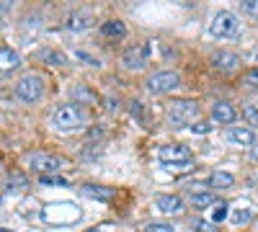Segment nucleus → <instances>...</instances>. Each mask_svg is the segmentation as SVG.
<instances>
[{
  "instance_id": "obj_22",
  "label": "nucleus",
  "mask_w": 258,
  "mask_h": 232,
  "mask_svg": "<svg viewBox=\"0 0 258 232\" xmlns=\"http://www.w3.org/2000/svg\"><path fill=\"white\" fill-rule=\"evenodd\" d=\"M230 219L235 222V224H248L250 219H253V212H250V209H232V212H230Z\"/></svg>"
},
{
  "instance_id": "obj_2",
  "label": "nucleus",
  "mask_w": 258,
  "mask_h": 232,
  "mask_svg": "<svg viewBox=\"0 0 258 232\" xmlns=\"http://www.w3.org/2000/svg\"><path fill=\"white\" fill-rule=\"evenodd\" d=\"M52 124L59 132H80L85 124V116H83L80 106H75V103H62L52 114Z\"/></svg>"
},
{
  "instance_id": "obj_36",
  "label": "nucleus",
  "mask_w": 258,
  "mask_h": 232,
  "mask_svg": "<svg viewBox=\"0 0 258 232\" xmlns=\"http://www.w3.org/2000/svg\"><path fill=\"white\" fill-rule=\"evenodd\" d=\"M93 232H98V229H93Z\"/></svg>"
},
{
  "instance_id": "obj_1",
  "label": "nucleus",
  "mask_w": 258,
  "mask_h": 232,
  "mask_svg": "<svg viewBox=\"0 0 258 232\" xmlns=\"http://www.w3.org/2000/svg\"><path fill=\"white\" fill-rule=\"evenodd\" d=\"M202 109H199V103L197 101H191V98H181V101H173V103H168V121L176 126H186V124H197Z\"/></svg>"
},
{
  "instance_id": "obj_34",
  "label": "nucleus",
  "mask_w": 258,
  "mask_h": 232,
  "mask_svg": "<svg viewBox=\"0 0 258 232\" xmlns=\"http://www.w3.org/2000/svg\"><path fill=\"white\" fill-rule=\"evenodd\" d=\"M116 103H119L116 98H114V101H111V98H106V111H116Z\"/></svg>"
},
{
  "instance_id": "obj_5",
  "label": "nucleus",
  "mask_w": 258,
  "mask_h": 232,
  "mask_svg": "<svg viewBox=\"0 0 258 232\" xmlns=\"http://www.w3.org/2000/svg\"><path fill=\"white\" fill-rule=\"evenodd\" d=\"M145 86L153 96H165V93H173V91L181 88V75L173 72V70H160L155 75H150Z\"/></svg>"
},
{
  "instance_id": "obj_14",
  "label": "nucleus",
  "mask_w": 258,
  "mask_h": 232,
  "mask_svg": "<svg viewBox=\"0 0 258 232\" xmlns=\"http://www.w3.org/2000/svg\"><path fill=\"white\" fill-rule=\"evenodd\" d=\"M83 194L93 199V201H111L114 199V188L109 186H101V183H85L83 186Z\"/></svg>"
},
{
  "instance_id": "obj_28",
  "label": "nucleus",
  "mask_w": 258,
  "mask_h": 232,
  "mask_svg": "<svg viewBox=\"0 0 258 232\" xmlns=\"http://www.w3.org/2000/svg\"><path fill=\"white\" fill-rule=\"evenodd\" d=\"M240 8H243L248 16H258V0H243Z\"/></svg>"
},
{
  "instance_id": "obj_12",
  "label": "nucleus",
  "mask_w": 258,
  "mask_h": 232,
  "mask_svg": "<svg viewBox=\"0 0 258 232\" xmlns=\"http://www.w3.org/2000/svg\"><path fill=\"white\" fill-rule=\"evenodd\" d=\"M212 119L217 121V124H232L235 119H238V111H235L232 103H227V101H217V103L212 106Z\"/></svg>"
},
{
  "instance_id": "obj_17",
  "label": "nucleus",
  "mask_w": 258,
  "mask_h": 232,
  "mask_svg": "<svg viewBox=\"0 0 258 232\" xmlns=\"http://www.w3.org/2000/svg\"><path fill=\"white\" fill-rule=\"evenodd\" d=\"M101 34L106 39H124L126 36V26L121 24L119 18H111V21H106V24H101Z\"/></svg>"
},
{
  "instance_id": "obj_24",
  "label": "nucleus",
  "mask_w": 258,
  "mask_h": 232,
  "mask_svg": "<svg viewBox=\"0 0 258 232\" xmlns=\"http://www.w3.org/2000/svg\"><path fill=\"white\" fill-rule=\"evenodd\" d=\"M243 116H245L248 126L258 129V106H245V109H243Z\"/></svg>"
},
{
  "instance_id": "obj_21",
  "label": "nucleus",
  "mask_w": 258,
  "mask_h": 232,
  "mask_svg": "<svg viewBox=\"0 0 258 232\" xmlns=\"http://www.w3.org/2000/svg\"><path fill=\"white\" fill-rule=\"evenodd\" d=\"M227 217H230V212H227V201H217V204L212 206V224H222Z\"/></svg>"
},
{
  "instance_id": "obj_30",
  "label": "nucleus",
  "mask_w": 258,
  "mask_h": 232,
  "mask_svg": "<svg viewBox=\"0 0 258 232\" xmlns=\"http://www.w3.org/2000/svg\"><path fill=\"white\" fill-rule=\"evenodd\" d=\"M191 132H194V134H209L212 126L204 124V121H199V124H191Z\"/></svg>"
},
{
  "instance_id": "obj_23",
  "label": "nucleus",
  "mask_w": 258,
  "mask_h": 232,
  "mask_svg": "<svg viewBox=\"0 0 258 232\" xmlns=\"http://www.w3.org/2000/svg\"><path fill=\"white\" fill-rule=\"evenodd\" d=\"M6 188L8 191H16V188H26V176H21V173H13L6 178Z\"/></svg>"
},
{
  "instance_id": "obj_25",
  "label": "nucleus",
  "mask_w": 258,
  "mask_h": 232,
  "mask_svg": "<svg viewBox=\"0 0 258 232\" xmlns=\"http://www.w3.org/2000/svg\"><path fill=\"white\" fill-rule=\"evenodd\" d=\"M145 229H147V232H176V227L168 224V222H150Z\"/></svg>"
},
{
  "instance_id": "obj_31",
  "label": "nucleus",
  "mask_w": 258,
  "mask_h": 232,
  "mask_svg": "<svg viewBox=\"0 0 258 232\" xmlns=\"http://www.w3.org/2000/svg\"><path fill=\"white\" fill-rule=\"evenodd\" d=\"M243 83H245V86H258V67H253L250 72H245Z\"/></svg>"
},
{
  "instance_id": "obj_6",
  "label": "nucleus",
  "mask_w": 258,
  "mask_h": 232,
  "mask_svg": "<svg viewBox=\"0 0 258 232\" xmlns=\"http://www.w3.org/2000/svg\"><path fill=\"white\" fill-rule=\"evenodd\" d=\"M29 168L41 176H54L57 171L64 168V160L59 155H52V152H34L29 158Z\"/></svg>"
},
{
  "instance_id": "obj_27",
  "label": "nucleus",
  "mask_w": 258,
  "mask_h": 232,
  "mask_svg": "<svg viewBox=\"0 0 258 232\" xmlns=\"http://www.w3.org/2000/svg\"><path fill=\"white\" fill-rule=\"evenodd\" d=\"M165 171H170V173H188L191 168H194V163H178V165H163Z\"/></svg>"
},
{
  "instance_id": "obj_15",
  "label": "nucleus",
  "mask_w": 258,
  "mask_h": 232,
  "mask_svg": "<svg viewBox=\"0 0 258 232\" xmlns=\"http://www.w3.org/2000/svg\"><path fill=\"white\" fill-rule=\"evenodd\" d=\"M21 67V54L11 47H0V72H13Z\"/></svg>"
},
{
  "instance_id": "obj_13",
  "label": "nucleus",
  "mask_w": 258,
  "mask_h": 232,
  "mask_svg": "<svg viewBox=\"0 0 258 232\" xmlns=\"http://www.w3.org/2000/svg\"><path fill=\"white\" fill-rule=\"evenodd\" d=\"M155 209L158 212H163V214H181L183 212V199L181 196H168V194H163V196H158L155 199Z\"/></svg>"
},
{
  "instance_id": "obj_18",
  "label": "nucleus",
  "mask_w": 258,
  "mask_h": 232,
  "mask_svg": "<svg viewBox=\"0 0 258 232\" xmlns=\"http://www.w3.org/2000/svg\"><path fill=\"white\" fill-rule=\"evenodd\" d=\"M207 186L209 188H232L235 186V176L232 173H225V171H217L207 178Z\"/></svg>"
},
{
  "instance_id": "obj_4",
  "label": "nucleus",
  "mask_w": 258,
  "mask_h": 232,
  "mask_svg": "<svg viewBox=\"0 0 258 232\" xmlns=\"http://www.w3.org/2000/svg\"><path fill=\"white\" fill-rule=\"evenodd\" d=\"M209 34L214 39H232L240 34V21L232 11H220L209 21Z\"/></svg>"
},
{
  "instance_id": "obj_8",
  "label": "nucleus",
  "mask_w": 258,
  "mask_h": 232,
  "mask_svg": "<svg viewBox=\"0 0 258 232\" xmlns=\"http://www.w3.org/2000/svg\"><path fill=\"white\" fill-rule=\"evenodd\" d=\"M163 165H178V163H191V150L186 144H163L158 152Z\"/></svg>"
},
{
  "instance_id": "obj_29",
  "label": "nucleus",
  "mask_w": 258,
  "mask_h": 232,
  "mask_svg": "<svg viewBox=\"0 0 258 232\" xmlns=\"http://www.w3.org/2000/svg\"><path fill=\"white\" fill-rule=\"evenodd\" d=\"M194 229L197 232H217V224H212V222H194Z\"/></svg>"
},
{
  "instance_id": "obj_35",
  "label": "nucleus",
  "mask_w": 258,
  "mask_h": 232,
  "mask_svg": "<svg viewBox=\"0 0 258 232\" xmlns=\"http://www.w3.org/2000/svg\"><path fill=\"white\" fill-rule=\"evenodd\" d=\"M13 8V3H6V0H0V13H8Z\"/></svg>"
},
{
  "instance_id": "obj_32",
  "label": "nucleus",
  "mask_w": 258,
  "mask_h": 232,
  "mask_svg": "<svg viewBox=\"0 0 258 232\" xmlns=\"http://www.w3.org/2000/svg\"><path fill=\"white\" fill-rule=\"evenodd\" d=\"M75 57H78V59H83V62H88V65H93V67H98V59H96V57H91V54H85V52H75Z\"/></svg>"
},
{
  "instance_id": "obj_33",
  "label": "nucleus",
  "mask_w": 258,
  "mask_h": 232,
  "mask_svg": "<svg viewBox=\"0 0 258 232\" xmlns=\"http://www.w3.org/2000/svg\"><path fill=\"white\" fill-rule=\"evenodd\" d=\"M248 155H250V160H253V163H258V139H255V142L250 144V150H248Z\"/></svg>"
},
{
  "instance_id": "obj_16",
  "label": "nucleus",
  "mask_w": 258,
  "mask_h": 232,
  "mask_svg": "<svg viewBox=\"0 0 258 232\" xmlns=\"http://www.w3.org/2000/svg\"><path fill=\"white\" fill-rule=\"evenodd\" d=\"M36 57L44 62V65H54V67H68L70 65V59L64 57L62 52H57V49H41Z\"/></svg>"
},
{
  "instance_id": "obj_19",
  "label": "nucleus",
  "mask_w": 258,
  "mask_h": 232,
  "mask_svg": "<svg viewBox=\"0 0 258 232\" xmlns=\"http://www.w3.org/2000/svg\"><path fill=\"white\" fill-rule=\"evenodd\" d=\"M217 204V196L212 191H199V194H191V206L194 209H212Z\"/></svg>"
},
{
  "instance_id": "obj_7",
  "label": "nucleus",
  "mask_w": 258,
  "mask_h": 232,
  "mask_svg": "<svg viewBox=\"0 0 258 232\" xmlns=\"http://www.w3.org/2000/svg\"><path fill=\"white\" fill-rule=\"evenodd\" d=\"M150 44L145 41V44H135V47H129V49H124V54H121V65L126 67V70H145L147 67V62H150Z\"/></svg>"
},
{
  "instance_id": "obj_10",
  "label": "nucleus",
  "mask_w": 258,
  "mask_h": 232,
  "mask_svg": "<svg viewBox=\"0 0 258 232\" xmlns=\"http://www.w3.org/2000/svg\"><path fill=\"white\" fill-rule=\"evenodd\" d=\"M93 26V16L85 13V11H73L68 18H64V29L73 31V34H80V31H88Z\"/></svg>"
},
{
  "instance_id": "obj_3",
  "label": "nucleus",
  "mask_w": 258,
  "mask_h": 232,
  "mask_svg": "<svg viewBox=\"0 0 258 232\" xmlns=\"http://www.w3.org/2000/svg\"><path fill=\"white\" fill-rule=\"evenodd\" d=\"M13 93H16V98L21 103H36V101H41V96H44V80H41V75L29 72L24 78H18Z\"/></svg>"
},
{
  "instance_id": "obj_20",
  "label": "nucleus",
  "mask_w": 258,
  "mask_h": 232,
  "mask_svg": "<svg viewBox=\"0 0 258 232\" xmlns=\"http://www.w3.org/2000/svg\"><path fill=\"white\" fill-rule=\"evenodd\" d=\"M70 96H73V103H75V106H80V103H93V101H96V93H91L85 86H75Z\"/></svg>"
},
{
  "instance_id": "obj_26",
  "label": "nucleus",
  "mask_w": 258,
  "mask_h": 232,
  "mask_svg": "<svg viewBox=\"0 0 258 232\" xmlns=\"http://www.w3.org/2000/svg\"><path fill=\"white\" fill-rule=\"evenodd\" d=\"M39 181H41V186H68V181L59 176H41Z\"/></svg>"
},
{
  "instance_id": "obj_11",
  "label": "nucleus",
  "mask_w": 258,
  "mask_h": 232,
  "mask_svg": "<svg viewBox=\"0 0 258 232\" xmlns=\"http://www.w3.org/2000/svg\"><path fill=\"white\" fill-rule=\"evenodd\" d=\"M212 67L220 70V72H235L240 67V57L235 52H217L212 57Z\"/></svg>"
},
{
  "instance_id": "obj_9",
  "label": "nucleus",
  "mask_w": 258,
  "mask_h": 232,
  "mask_svg": "<svg viewBox=\"0 0 258 232\" xmlns=\"http://www.w3.org/2000/svg\"><path fill=\"white\" fill-rule=\"evenodd\" d=\"M225 137H227V142H230V144L248 147V150H250V144L255 142V134H253L250 126H227Z\"/></svg>"
}]
</instances>
